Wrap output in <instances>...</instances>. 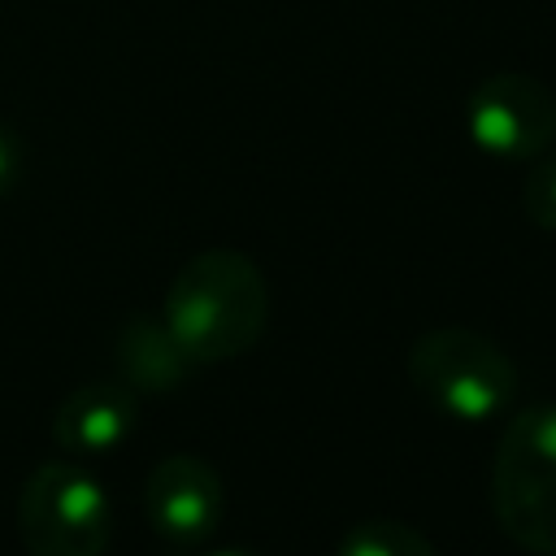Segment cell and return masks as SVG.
Instances as JSON below:
<instances>
[{
	"mask_svg": "<svg viewBox=\"0 0 556 556\" xmlns=\"http://www.w3.org/2000/svg\"><path fill=\"white\" fill-rule=\"evenodd\" d=\"M165 326L195 365H217L252 352L269 321V287L239 248L195 252L165 291Z\"/></svg>",
	"mask_w": 556,
	"mask_h": 556,
	"instance_id": "obj_1",
	"label": "cell"
},
{
	"mask_svg": "<svg viewBox=\"0 0 556 556\" xmlns=\"http://www.w3.org/2000/svg\"><path fill=\"white\" fill-rule=\"evenodd\" d=\"M495 526L530 556H556V404L517 413L491 460Z\"/></svg>",
	"mask_w": 556,
	"mask_h": 556,
	"instance_id": "obj_2",
	"label": "cell"
},
{
	"mask_svg": "<svg viewBox=\"0 0 556 556\" xmlns=\"http://www.w3.org/2000/svg\"><path fill=\"white\" fill-rule=\"evenodd\" d=\"M408 378L426 404L456 421H486L517 391L513 356L491 334L469 326H439L417 334L408 348Z\"/></svg>",
	"mask_w": 556,
	"mask_h": 556,
	"instance_id": "obj_3",
	"label": "cell"
},
{
	"mask_svg": "<svg viewBox=\"0 0 556 556\" xmlns=\"http://www.w3.org/2000/svg\"><path fill=\"white\" fill-rule=\"evenodd\" d=\"M17 539L26 556H104L113 539L109 491L74 460H43L17 491Z\"/></svg>",
	"mask_w": 556,
	"mask_h": 556,
	"instance_id": "obj_4",
	"label": "cell"
},
{
	"mask_svg": "<svg viewBox=\"0 0 556 556\" xmlns=\"http://www.w3.org/2000/svg\"><path fill=\"white\" fill-rule=\"evenodd\" d=\"M465 130L486 156L534 161L556 143V96L534 74L500 70L469 91Z\"/></svg>",
	"mask_w": 556,
	"mask_h": 556,
	"instance_id": "obj_5",
	"label": "cell"
},
{
	"mask_svg": "<svg viewBox=\"0 0 556 556\" xmlns=\"http://www.w3.org/2000/svg\"><path fill=\"white\" fill-rule=\"evenodd\" d=\"M222 508H226L222 478L195 452H174V456L156 460L143 482V513L169 547L204 543L217 530Z\"/></svg>",
	"mask_w": 556,
	"mask_h": 556,
	"instance_id": "obj_6",
	"label": "cell"
},
{
	"mask_svg": "<svg viewBox=\"0 0 556 556\" xmlns=\"http://www.w3.org/2000/svg\"><path fill=\"white\" fill-rule=\"evenodd\" d=\"M139 400L122 378H100L74 387L52 413V439L70 456H109L130 439Z\"/></svg>",
	"mask_w": 556,
	"mask_h": 556,
	"instance_id": "obj_7",
	"label": "cell"
},
{
	"mask_svg": "<svg viewBox=\"0 0 556 556\" xmlns=\"http://www.w3.org/2000/svg\"><path fill=\"white\" fill-rule=\"evenodd\" d=\"M113 361L122 382L139 395H165L178 391L187 382V374L195 369V361L182 352V343L174 339V330L165 326V317L152 313H135L122 321L117 343H113Z\"/></svg>",
	"mask_w": 556,
	"mask_h": 556,
	"instance_id": "obj_8",
	"label": "cell"
},
{
	"mask_svg": "<svg viewBox=\"0 0 556 556\" xmlns=\"http://www.w3.org/2000/svg\"><path fill=\"white\" fill-rule=\"evenodd\" d=\"M334 556H439L434 543L413 530L408 521H395V517H369V521H356L339 552Z\"/></svg>",
	"mask_w": 556,
	"mask_h": 556,
	"instance_id": "obj_9",
	"label": "cell"
},
{
	"mask_svg": "<svg viewBox=\"0 0 556 556\" xmlns=\"http://www.w3.org/2000/svg\"><path fill=\"white\" fill-rule=\"evenodd\" d=\"M521 208L539 230H556V148L534 156L521 182Z\"/></svg>",
	"mask_w": 556,
	"mask_h": 556,
	"instance_id": "obj_10",
	"label": "cell"
},
{
	"mask_svg": "<svg viewBox=\"0 0 556 556\" xmlns=\"http://www.w3.org/2000/svg\"><path fill=\"white\" fill-rule=\"evenodd\" d=\"M22 178V143L13 130L0 126V195Z\"/></svg>",
	"mask_w": 556,
	"mask_h": 556,
	"instance_id": "obj_11",
	"label": "cell"
},
{
	"mask_svg": "<svg viewBox=\"0 0 556 556\" xmlns=\"http://www.w3.org/2000/svg\"><path fill=\"white\" fill-rule=\"evenodd\" d=\"M213 556H252V552H239V547H226V552H213Z\"/></svg>",
	"mask_w": 556,
	"mask_h": 556,
	"instance_id": "obj_12",
	"label": "cell"
}]
</instances>
